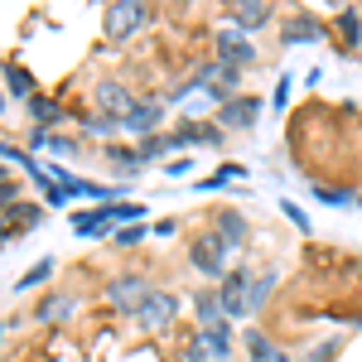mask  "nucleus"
I'll list each match as a JSON object with an SVG mask.
<instances>
[{
  "label": "nucleus",
  "mask_w": 362,
  "mask_h": 362,
  "mask_svg": "<svg viewBox=\"0 0 362 362\" xmlns=\"http://www.w3.org/2000/svg\"><path fill=\"white\" fill-rule=\"evenodd\" d=\"M150 295H155V290H150V280L140 276V271H126V276L107 280V300H112L121 314H140V305H145Z\"/></svg>",
  "instance_id": "2"
},
{
  "label": "nucleus",
  "mask_w": 362,
  "mask_h": 362,
  "mask_svg": "<svg viewBox=\"0 0 362 362\" xmlns=\"http://www.w3.org/2000/svg\"><path fill=\"white\" fill-rule=\"evenodd\" d=\"M338 358V343H319L314 353H309V362H334Z\"/></svg>",
  "instance_id": "31"
},
{
  "label": "nucleus",
  "mask_w": 362,
  "mask_h": 362,
  "mask_svg": "<svg viewBox=\"0 0 362 362\" xmlns=\"http://www.w3.org/2000/svg\"><path fill=\"white\" fill-rule=\"evenodd\" d=\"M237 83H242V68H227V63H218V58H213V63H203V68L194 73V87H198V92H208L218 107H227L232 97H242Z\"/></svg>",
  "instance_id": "1"
},
{
  "label": "nucleus",
  "mask_w": 362,
  "mask_h": 362,
  "mask_svg": "<svg viewBox=\"0 0 362 362\" xmlns=\"http://www.w3.org/2000/svg\"><path fill=\"white\" fill-rule=\"evenodd\" d=\"M49 276H54V261L44 256L39 266H29V276H20V290H34V285H44V280H49Z\"/></svg>",
  "instance_id": "27"
},
{
  "label": "nucleus",
  "mask_w": 362,
  "mask_h": 362,
  "mask_svg": "<svg viewBox=\"0 0 362 362\" xmlns=\"http://www.w3.org/2000/svg\"><path fill=\"white\" fill-rule=\"evenodd\" d=\"M194 314H198V329H223V324H227L223 295H218V290H198V295H194Z\"/></svg>",
  "instance_id": "15"
},
{
  "label": "nucleus",
  "mask_w": 362,
  "mask_h": 362,
  "mask_svg": "<svg viewBox=\"0 0 362 362\" xmlns=\"http://www.w3.org/2000/svg\"><path fill=\"white\" fill-rule=\"evenodd\" d=\"M218 295H223V314H227V319L251 314V276H247V271H227L223 285H218Z\"/></svg>",
  "instance_id": "8"
},
{
  "label": "nucleus",
  "mask_w": 362,
  "mask_h": 362,
  "mask_svg": "<svg viewBox=\"0 0 362 362\" xmlns=\"http://www.w3.org/2000/svg\"><path fill=\"white\" fill-rule=\"evenodd\" d=\"M116 247H140L145 242V223H131V227H116V237H112Z\"/></svg>",
  "instance_id": "28"
},
{
  "label": "nucleus",
  "mask_w": 362,
  "mask_h": 362,
  "mask_svg": "<svg viewBox=\"0 0 362 362\" xmlns=\"http://www.w3.org/2000/svg\"><path fill=\"white\" fill-rule=\"evenodd\" d=\"M97 107H102L107 116H116V121H121V116L136 107V97H131V87H126V83H116V78H102V83H97Z\"/></svg>",
  "instance_id": "12"
},
{
  "label": "nucleus",
  "mask_w": 362,
  "mask_h": 362,
  "mask_svg": "<svg viewBox=\"0 0 362 362\" xmlns=\"http://www.w3.org/2000/svg\"><path fill=\"white\" fill-rule=\"evenodd\" d=\"M319 34H324V29H319L314 15H295V20H285V25H280V44H290V49H295V44H314Z\"/></svg>",
  "instance_id": "16"
},
{
  "label": "nucleus",
  "mask_w": 362,
  "mask_h": 362,
  "mask_svg": "<svg viewBox=\"0 0 362 362\" xmlns=\"http://www.w3.org/2000/svg\"><path fill=\"white\" fill-rule=\"evenodd\" d=\"M116 131H121V121L107 116V112H97V116H87V121H83V136H97V140H112Z\"/></svg>",
  "instance_id": "19"
},
{
  "label": "nucleus",
  "mask_w": 362,
  "mask_h": 362,
  "mask_svg": "<svg viewBox=\"0 0 362 362\" xmlns=\"http://www.w3.org/2000/svg\"><path fill=\"white\" fill-rule=\"evenodd\" d=\"M107 165L116 169V179H136V174H145L140 150H121V145H112V150H107Z\"/></svg>",
  "instance_id": "17"
},
{
  "label": "nucleus",
  "mask_w": 362,
  "mask_h": 362,
  "mask_svg": "<svg viewBox=\"0 0 362 362\" xmlns=\"http://www.w3.org/2000/svg\"><path fill=\"white\" fill-rule=\"evenodd\" d=\"M73 309V295H49V300H39V309H34V319L44 324V319H63Z\"/></svg>",
  "instance_id": "21"
},
{
  "label": "nucleus",
  "mask_w": 362,
  "mask_h": 362,
  "mask_svg": "<svg viewBox=\"0 0 362 362\" xmlns=\"http://www.w3.org/2000/svg\"><path fill=\"white\" fill-rule=\"evenodd\" d=\"M247 348H251V362H290L261 329H247Z\"/></svg>",
  "instance_id": "18"
},
{
  "label": "nucleus",
  "mask_w": 362,
  "mask_h": 362,
  "mask_svg": "<svg viewBox=\"0 0 362 362\" xmlns=\"http://www.w3.org/2000/svg\"><path fill=\"white\" fill-rule=\"evenodd\" d=\"M29 112L39 116V131H49V126H58V121H63L58 102H49V97H29Z\"/></svg>",
  "instance_id": "20"
},
{
  "label": "nucleus",
  "mask_w": 362,
  "mask_h": 362,
  "mask_svg": "<svg viewBox=\"0 0 362 362\" xmlns=\"http://www.w3.org/2000/svg\"><path fill=\"white\" fill-rule=\"evenodd\" d=\"M213 232L223 237L227 256H232V251H242V247H247V218H242L237 208H218V213H213Z\"/></svg>",
  "instance_id": "11"
},
{
  "label": "nucleus",
  "mask_w": 362,
  "mask_h": 362,
  "mask_svg": "<svg viewBox=\"0 0 362 362\" xmlns=\"http://www.w3.org/2000/svg\"><path fill=\"white\" fill-rule=\"evenodd\" d=\"M227 20H232V29H242V34H247V29L271 25V20H276V10H271L266 0H242V5H232V10H227Z\"/></svg>",
  "instance_id": "13"
},
{
  "label": "nucleus",
  "mask_w": 362,
  "mask_h": 362,
  "mask_svg": "<svg viewBox=\"0 0 362 362\" xmlns=\"http://www.w3.org/2000/svg\"><path fill=\"white\" fill-rule=\"evenodd\" d=\"M140 25H150V5H140V0L107 5V15H102V29H107V39H126V34H136Z\"/></svg>",
  "instance_id": "3"
},
{
  "label": "nucleus",
  "mask_w": 362,
  "mask_h": 362,
  "mask_svg": "<svg viewBox=\"0 0 362 362\" xmlns=\"http://www.w3.org/2000/svg\"><path fill=\"white\" fill-rule=\"evenodd\" d=\"M174 314H179V300H174L169 290H155V295L140 305L136 324L145 329V334H160V329H169V324H174Z\"/></svg>",
  "instance_id": "7"
},
{
  "label": "nucleus",
  "mask_w": 362,
  "mask_h": 362,
  "mask_svg": "<svg viewBox=\"0 0 362 362\" xmlns=\"http://www.w3.org/2000/svg\"><path fill=\"white\" fill-rule=\"evenodd\" d=\"M232 358V334L223 329H198L194 343H189V362H227Z\"/></svg>",
  "instance_id": "6"
},
{
  "label": "nucleus",
  "mask_w": 362,
  "mask_h": 362,
  "mask_svg": "<svg viewBox=\"0 0 362 362\" xmlns=\"http://www.w3.org/2000/svg\"><path fill=\"white\" fill-rule=\"evenodd\" d=\"M160 121H165V102H160V97H140L136 107L121 116V131L145 140V136H160Z\"/></svg>",
  "instance_id": "5"
},
{
  "label": "nucleus",
  "mask_w": 362,
  "mask_h": 362,
  "mask_svg": "<svg viewBox=\"0 0 362 362\" xmlns=\"http://www.w3.org/2000/svg\"><path fill=\"white\" fill-rule=\"evenodd\" d=\"M112 218H116V223H126V227L140 223V203H112Z\"/></svg>",
  "instance_id": "30"
},
{
  "label": "nucleus",
  "mask_w": 362,
  "mask_h": 362,
  "mask_svg": "<svg viewBox=\"0 0 362 362\" xmlns=\"http://www.w3.org/2000/svg\"><path fill=\"white\" fill-rule=\"evenodd\" d=\"M5 78H10V92H15V97H34V78H29L25 68H15V63H10V68H5Z\"/></svg>",
  "instance_id": "26"
},
{
  "label": "nucleus",
  "mask_w": 362,
  "mask_h": 362,
  "mask_svg": "<svg viewBox=\"0 0 362 362\" xmlns=\"http://www.w3.org/2000/svg\"><path fill=\"white\" fill-rule=\"evenodd\" d=\"M136 150H140V160H145V165H155V160H165L174 145H169V136H145Z\"/></svg>",
  "instance_id": "22"
},
{
  "label": "nucleus",
  "mask_w": 362,
  "mask_h": 362,
  "mask_svg": "<svg viewBox=\"0 0 362 362\" xmlns=\"http://www.w3.org/2000/svg\"><path fill=\"white\" fill-rule=\"evenodd\" d=\"M271 290H276V271H266V276H256V280H251V314H256V309H266Z\"/></svg>",
  "instance_id": "23"
},
{
  "label": "nucleus",
  "mask_w": 362,
  "mask_h": 362,
  "mask_svg": "<svg viewBox=\"0 0 362 362\" xmlns=\"http://www.w3.org/2000/svg\"><path fill=\"white\" fill-rule=\"evenodd\" d=\"M0 112H5V92H0Z\"/></svg>",
  "instance_id": "36"
},
{
  "label": "nucleus",
  "mask_w": 362,
  "mask_h": 362,
  "mask_svg": "<svg viewBox=\"0 0 362 362\" xmlns=\"http://www.w3.org/2000/svg\"><path fill=\"white\" fill-rule=\"evenodd\" d=\"M5 184H15V179H10V174H5V165H0V189H5Z\"/></svg>",
  "instance_id": "35"
},
{
  "label": "nucleus",
  "mask_w": 362,
  "mask_h": 362,
  "mask_svg": "<svg viewBox=\"0 0 362 362\" xmlns=\"http://www.w3.org/2000/svg\"><path fill=\"white\" fill-rule=\"evenodd\" d=\"M15 198H20V184H5V189H0V213H10Z\"/></svg>",
  "instance_id": "32"
},
{
  "label": "nucleus",
  "mask_w": 362,
  "mask_h": 362,
  "mask_svg": "<svg viewBox=\"0 0 362 362\" xmlns=\"http://www.w3.org/2000/svg\"><path fill=\"white\" fill-rule=\"evenodd\" d=\"M314 198H319V203H334V208H348V203H353L348 189H314Z\"/></svg>",
  "instance_id": "29"
},
{
  "label": "nucleus",
  "mask_w": 362,
  "mask_h": 362,
  "mask_svg": "<svg viewBox=\"0 0 362 362\" xmlns=\"http://www.w3.org/2000/svg\"><path fill=\"white\" fill-rule=\"evenodd\" d=\"M256 116H261V97H251V92H242V97H232L227 107H218L223 131H251V126H256Z\"/></svg>",
  "instance_id": "10"
},
{
  "label": "nucleus",
  "mask_w": 362,
  "mask_h": 362,
  "mask_svg": "<svg viewBox=\"0 0 362 362\" xmlns=\"http://www.w3.org/2000/svg\"><path fill=\"white\" fill-rule=\"evenodd\" d=\"M116 227V218H112V203H102V208H92V213H73V232L78 237H107ZM116 237V232H112Z\"/></svg>",
  "instance_id": "14"
},
{
  "label": "nucleus",
  "mask_w": 362,
  "mask_h": 362,
  "mask_svg": "<svg viewBox=\"0 0 362 362\" xmlns=\"http://www.w3.org/2000/svg\"><path fill=\"white\" fill-rule=\"evenodd\" d=\"M0 155H5V160H20V165L29 160V150H15V145H5V140H0Z\"/></svg>",
  "instance_id": "34"
},
{
  "label": "nucleus",
  "mask_w": 362,
  "mask_h": 362,
  "mask_svg": "<svg viewBox=\"0 0 362 362\" xmlns=\"http://www.w3.org/2000/svg\"><path fill=\"white\" fill-rule=\"evenodd\" d=\"M280 208H285V218H290V223L300 227V232H309V218L300 213V208H295V203H280Z\"/></svg>",
  "instance_id": "33"
},
{
  "label": "nucleus",
  "mask_w": 362,
  "mask_h": 362,
  "mask_svg": "<svg viewBox=\"0 0 362 362\" xmlns=\"http://www.w3.org/2000/svg\"><path fill=\"white\" fill-rule=\"evenodd\" d=\"M189 261H194V271L203 276H227V247L218 232H198L194 242H189Z\"/></svg>",
  "instance_id": "4"
},
{
  "label": "nucleus",
  "mask_w": 362,
  "mask_h": 362,
  "mask_svg": "<svg viewBox=\"0 0 362 362\" xmlns=\"http://www.w3.org/2000/svg\"><path fill=\"white\" fill-rule=\"evenodd\" d=\"M39 223V208L34 203H15L10 208V232H25V227H34Z\"/></svg>",
  "instance_id": "24"
},
{
  "label": "nucleus",
  "mask_w": 362,
  "mask_h": 362,
  "mask_svg": "<svg viewBox=\"0 0 362 362\" xmlns=\"http://www.w3.org/2000/svg\"><path fill=\"white\" fill-rule=\"evenodd\" d=\"M213 44H218V63H227V68H247V63H256V49H251L247 44V34H242V29H218V39H213Z\"/></svg>",
  "instance_id": "9"
},
{
  "label": "nucleus",
  "mask_w": 362,
  "mask_h": 362,
  "mask_svg": "<svg viewBox=\"0 0 362 362\" xmlns=\"http://www.w3.org/2000/svg\"><path fill=\"white\" fill-rule=\"evenodd\" d=\"M0 338H5V324H0Z\"/></svg>",
  "instance_id": "37"
},
{
  "label": "nucleus",
  "mask_w": 362,
  "mask_h": 362,
  "mask_svg": "<svg viewBox=\"0 0 362 362\" xmlns=\"http://www.w3.org/2000/svg\"><path fill=\"white\" fill-rule=\"evenodd\" d=\"M338 29H343L348 44H358V39H362V15H358V10H338Z\"/></svg>",
  "instance_id": "25"
}]
</instances>
